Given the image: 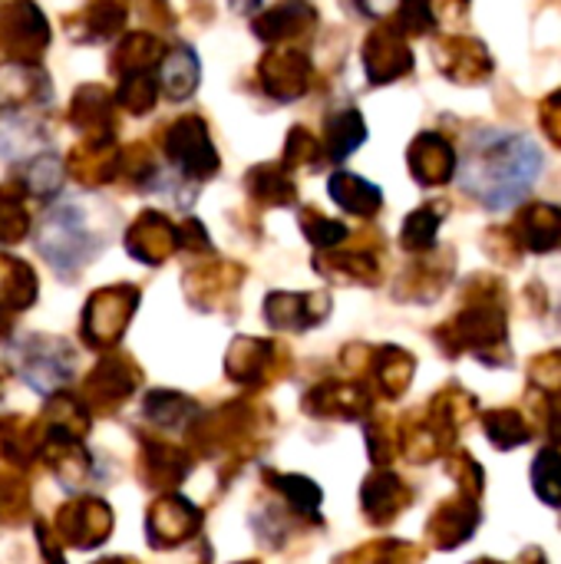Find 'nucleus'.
<instances>
[{"label":"nucleus","instance_id":"nucleus-1","mask_svg":"<svg viewBox=\"0 0 561 564\" xmlns=\"http://www.w3.org/2000/svg\"><path fill=\"white\" fill-rule=\"evenodd\" d=\"M542 172V149L506 129H486L470 139L460 159V185L493 212L519 205Z\"/></svg>","mask_w":561,"mask_h":564}]
</instances>
